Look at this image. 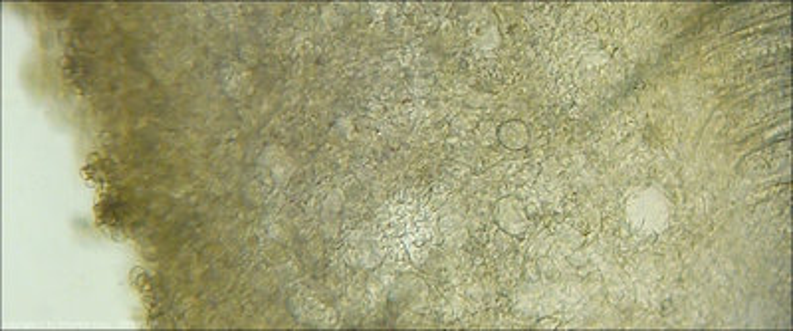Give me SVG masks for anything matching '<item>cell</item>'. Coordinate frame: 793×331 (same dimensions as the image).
<instances>
[{
  "mask_svg": "<svg viewBox=\"0 0 793 331\" xmlns=\"http://www.w3.org/2000/svg\"><path fill=\"white\" fill-rule=\"evenodd\" d=\"M629 219L633 222V226H639L647 232H655L669 221L667 201L653 191L633 197L629 205Z\"/></svg>",
  "mask_w": 793,
  "mask_h": 331,
  "instance_id": "1",
  "label": "cell"
}]
</instances>
